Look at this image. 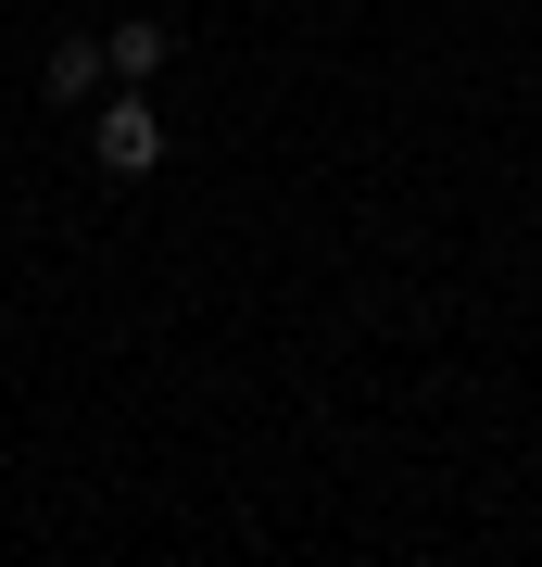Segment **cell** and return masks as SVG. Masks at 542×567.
I'll return each mask as SVG.
<instances>
[{
	"mask_svg": "<svg viewBox=\"0 0 542 567\" xmlns=\"http://www.w3.org/2000/svg\"><path fill=\"white\" fill-rule=\"evenodd\" d=\"M89 152H101V177H152L164 164V114L140 102V89H114V102L89 114Z\"/></svg>",
	"mask_w": 542,
	"mask_h": 567,
	"instance_id": "cell-1",
	"label": "cell"
},
{
	"mask_svg": "<svg viewBox=\"0 0 542 567\" xmlns=\"http://www.w3.org/2000/svg\"><path fill=\"white\" fill-rule=\"evenodd\" d=\"M101 76H114V63H101V39H63V51H51V102H114Z\"/></svg>",
	"mask_w": 542,
	"mask_h": 567,
	"instance_id": "cell-2",
	"label": "cell"
},
{
	"mask_svg": "<svg viewBox=\"0 0 542 567\" xmlns=\"http://www.w3.org/2000/svg\"><path fill=\"white\" fill-rule=\"evenodd\" d=\"M164 51H177V39H164L152 13H126L114 39H101V63H114V76H164Z\"/></svg>",
	"mask_w": 542,
	"mask_h": 567,
	"instance_id": "cell-3",
	"label": "cell"
}]
</instances>
